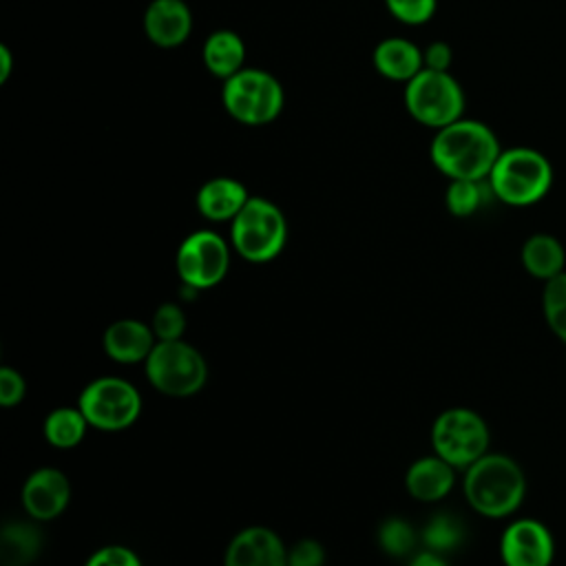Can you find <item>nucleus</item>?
Listing matches in <instances>:
<instances>
[{"instance_id":"a878e982","label":"nucleus","mask_w":566,"mask_h":566,"mask_svg":"<svg viewBox=\"0 0 566 566\" xmlns=\"http://www.w3.org/2000/svg\"><path fill=\"white\" fill-rule=\"evenodd\" d=\"M416 531L405 517L391 515L378 526V546L391 557L409 555L416 546Z\"/></svg>"},{"instance_id":"0eeeda50","label":"nucleus","mask_w":566,"mask_h":566,"mask_svg":"<svg viewBox=\"0 0 566 566\" xmlns=\"http://www.w3.org/2000/svg\"><path fill=\"white\" fill-rule=\"evenodd\" d=\"M405 108L413 122L440 130L464 115V91L449 71L422 69L405 84Z\"/></svg>"},{"instance_id":"20e7f679","label":"nucleus","mask_w":566,"mask_h":566,"mask_svg":"<svg viewBox=\"0 0 566 566\" xmlns=\"http://www.w3.org/2000/svg\"><path fill=\"white\" fill-rule=\"evenodd\" d=\"M287 243V219L283 210L265 199L252 197L230 221V245L250 263H268L276 259Z\"/></svg>"},{"instance_id":"f03ea898","label":"nucleus","mask_w":566,"mask_h":566,"mask_svg":"<svg viewBox=\"0 0 566 566\" xmlns=\"http://www.w3.org/2000/svg\"><path fill=\"white\" fill-rule=\"evenodd\" d=\"M462 491L473 511L484 517H506L524 500L526 478L520 464L504 453H484L464 469Z\"/></svg>"},{"instance_id":"39448f33","label":"nucleus","mask_w":566,"mask_h":566,"mask_svg":"<svg viewBox=\"0 0 566 566\" xmlns=\"http://www.w3.org/2000/svg\"><path fill=\"white\" fill-rule=\"evenodd\" d=\"M223 111L243 126L272 124L285 106V91L276 75L245 66L221 86Z\"/></svg>"},{"instance_id":"2eb2a0df","label":"nucleus","mask_w":566,"mask_h":566,"mask_svg":"<svg viewBox=\"0 0 566 566\" xmlns=\"http://www.w3.org/2000/svg\"><path fill=\"white\" fill-rule=\"evenodd\" d=\"M155 343L157 336L150 323H142L137 318H117L104 329L102 336V347L106 356L122 365L146 363Z\"/></svg>"},{"instance_id":"72a5a7b5","label":"nucleus","mask_w":566,"mask_h":566,"mask_svg":"<svg viewBox=\"0 0 566 566\" xmlns=\"http://www.w3.org/2000/svg\"><path fill=\"white\" fill-rule=\"evenodd\" d=\"M13 71V53L7 44H0V84H4L11 77Z\"/></svg>"},{"instance_id":"9b49d317","label":"nucleus","mask_w":566,"mask_h":566,"mask_svg":"<svg viewBox=\"0 0 566 566\" xmlns=\"http://www.w3.org/2000/svg\"><path fill=\"white\" fill-rule=\"evenodd\" d=\"M20 497L31 520H55L71 504V480L55 467H40L24 480Z\"/></svg>"},{"instance_id":"cd10ccee","label":"nucleus","mask_w":566,"mask_h":566,"mask_svg":"<svg viewBox=\"0 0 566 566\" xmlns=\"http://www.w3.org/2000/svg\"><path fill=\"white\" fill-rule=\"evenodd\" d=\"M385 7L400 24L420 27L433 18L438 0H385Z\"/></svg>"},{"instance_id":"ddd939ff","label":"nucleus","mask_w":566,"mask_h":566,"mask_svg":"<svg viewBox=\"0 0 566 566\" xmlns=\"http://www.w3.org/2000/svg\"><path fill=\"white\" fill-rule=\"evenodd\" d=\"M223 566H287V548L272 528L245 526L230 539Z\"/></svg>"},{"instance_id":"1a4fd4ad","label":"nucleus","mask_w":566,"mask_h":566,"mask_svg":"<svg viewBox=\"0 0 566 566\" xmlns=\"http://www.w3.org/2000/svg\"><path fill=\"white\" fill-rule=\"evenodd\" d=\"M77 407L93 429L124 431L137 422L144 402L133 382L119 376H99L82 389Z\"/></svg>"},{"instance_id":"f257e3e1","label":"nucleus","mask_w":566,"mask_h":566,"mask_svg":"<svg viewBox=\"0 0 566 566\" xmlns=\"http://www.w3.org/2000/svg\"><path fill=\"white\" fill-rule=\"evenodd\" d=\"M500 139L480 119L460 117L436 130L429 144V159L438 172L451 179H486L500 157Z\"/></svg>"},{"instance_id":"f3484780","label":"nucleus","mask_w":566,"mask_h":566,"mask_svg":"<svg viewBox=\"0 0 566 566\" xmlns=\"http://www.w3.org/2000/svg\"><path fill=\"white\" fill-rule=\"evenodd\" d=\"M455 471V467L436 453L418 458L405 473V489L418 502H440L451 493Z\"/></svg>"},{"instance_id":"423d86ee","label":"nucleus","mask_w":566,"mask_h":566,"mask_svg":"<svg viewBox=\"0 0 566 566\" xmlns=\"http://www.w3.org/2000/svg\"><path fill=\"white\" fill-rule=\"evenodd\" d=\"M144 374L150 387L170 398H188L203 389L208 365L201 352L179 340H157L144 363Z\"/></svg>"},{"instance_id":"5701e85b","label":"nucleus","mask_w":566,"mask_h":566,"mask_svg":"<svg viewBox=\"0 0 566 566\" xmlns=\"http://www.w3.org/2000/svg\"><path fill=\"white\" fill-rule=\"evenodd\" d=\"M495 199L489 179H451L444 190V206L453 217H471Z\"/></svg>"},{"instance_id":"c85d7f7f","label":"nucleus","mask_w":566,"mask_h":566,"mask_svg":"<svg viewBox=\"0 0 566 566\" xmlns=\"http://www.w3.org/2000/svg\"><path fill=\"white\" fill-rule=\"evenodd\" d=\"M84 566H142V559L124 544H106L91 553Z\"/></svg>"},{"instance_id":"9d476101","label":"nucleus","mask_w":566,"mask_h":566,"mask_svg":"<svg viewBox=\"0 0 566 566\" xmlns=\"http://www.w3.org/2000/svg\"><path fill=\"white\" fill-rule=\"evenodd\" d=\"M175 265L184 285L214 287L230 270V243L214 230H195L179 243Z\"/></svg>"},{"instance_id":"2f4dec72","label":"nucleus","mask_w":566,"mask_h":566,"mask_svg":"<svg viewBox=\"0 0 566 566\" xmlns=\"http://www.w3.org/2000/svg\"><path fill=\"white\" fill-rule=\"evenodd\" d=\"M422 57H424V69L449 71V66L453 62V51H451V46L447 42L436 40V42H429L422 49Z\"/></svg>"},{"instance_id":"4be33fe9","label":"nucleus","mask_w":566,"mask_h":566,"mask_svg":"<svg viewBox=\"0 0 566 566\" xmlns=\"http://www.w3.org/2000/svg\"><path fill=\"white\" fill-rule=\"evenodd\" d=\"M88 420L84 418L80 407H57L46 413L42 433L44 440L55 447V449H73L77 447L86 431H88Z\"/></svg>"},{"instance_id":"4468645a","label":"nucleus","mask_w":566,"mask_h":566,"mask_svg":"<svg viewBox=\"0 0 566 566\" xmlns=\"http://www.w3.org/2000/svg\"><path fill=\"white\" fill-rule=\"evenodd\" d=\"M142 24L146 38L155 46L175 49L192 33V11L186 0H150Z\"/></svg>"},{"instance_id":"412c9836","label":"nucleus","mask_w":566,"mask_h":566,"mask_svg":"<svg viewBox=\"0 0 566 566\" xmlns=\"http://www.w3.org/2000/svg\"><path fill=\"white\" fill-rule=\"evenodd\" d=\"M522 263L531 276L548 281L564 272V248L553 234H531L522 245Z\"/></svg>"},{"instance_id":"393cba45","label":"nucleus","mask_w":566,"mask_h":566,"mask_svg":"<svg viewBox=\"0 0 566 566\" xmlns=\"http://www.w3.org/2000/svg\"><path fill=\"white\" fill-rule=\"evenodd\" d=\"M542 307L551 332L566 343V272H559L546 281Z\"/></svg>"},{"instance_id":"b1692460","label":"nucleus","mask_w":566,"mask_h":566,"mask_svg":"<svg viewBox=\"0 0 566 566\" xmlns=\"http://www.w3.org/2000/svg\"><path fill=\"white\" fill-rule=\"evenodd\" d=\"M462 539H464V526L451 513H436L422 528V542L427 551H433L440 555L460 546Z\"/></svg>"},{"instance_id":"7ed1b4c3","label":"nucleus","mask_w":566,"mask_h":566,"mask_svg":"<svg viewBox=\"0 0 566 566\" xmlns=\"http://www.w3.org/2000/svg\"><path fill=\"white\" fill-rule=\"evenodd\" d=\"M486 179L495 199L502 203L531 206L551 190L553 166L539 150L513 146L500 153Z\"/></svg>"},{"instance_id":"c756f323","label":"nucleus","mask_w":566,"mask_h":566,"mask_svg":"<svg viewBox=\"0 0 566 566\" xmlns=\"http://www.w3.org/2000/svg\"><path fill=\"white\" fill-rule=\"evenodd\" d=\"M325 548L318 539L303 537L287 548V566H323Z\"/></svg>"},{"instance_id":"6e6552de","label":"nucleus","mask_w":566,"mask_h":566,"mask_svg":"<svg viewBox=\"0 0 566 566\" xmlns=\"http://www.w3.org/2000/svg\"><path fill=\"white\" fill-rule=\"evenodd\" d=\"M489 442L491 436L484 418L467 407L444 409L431 424L433 453L460 471L489 453Z\"/></svg>"},{"instance_id":"bb28decb","label":"nucleus","mask_w":566,"mask_h":566,"mask_svg":"<svg viewBox=\"0 0 566 566\" xmlns=\"http://www.w3.org/2000/svg\"><path fill=\"white\" fill-rule=\"evenodd\" d=\"M150 327L157 340H179L184 338V332H186V314L177 303L166 301L155 310L150 318Z\"/></svg>"},{"instance_id":"aec40b11","label":"nucleus","mask_w":566,"mask_h":566,"mask_svg":"<svg viewBox=\"0 0 566 566\" xmlns=\"http://www.w3.org/2000/svg\"><path fill=\"white\" fill-rule=\"evenodd\" d=\"M42 548V533L31 522H7L0 531L2 566H29Z\"/></svg>"},{"instance_id":"7c9ffc66","label":"nucleus","mask_w":566,"mask_h":566,"mask_svg":"<svg viewBox=\"0 0 566 566\" xmlns=\"http://www.w3.org/2000/svg\"><path fill=\"white\" fill-rule=\"evenodd\" d=\"M27 394V382L22 378V374L9 365H4L0 369V405L2 407H15L22 402Z\"/></svg>"},{"instance_id":"dca6fc26","label":"nucleus","mask_w":566,"mask_h":566,"mask_svg":"<svg viewBox=\"0 0 566 566\" xmlns=\"http://www.w3.org/2000/svg\"><path fill=\"white\" fill-rule=\"evenodd\" d=\"M248 188L234 177H212L203 181L195 195V206L199 214L208 221L223 223L232 221L241 208L248 203Z\"/></svg>"},{"instance_id":"6ab92c4d","label":"nucleus","mask_w":566,"mask_h":566,"mask_svg":"<svg viewBox=\"0 0 566 566\" xmlns=\"http://www.w3.org/2000/svg\"><path fill=\"white\" fill-rule=\"evenodd\" d=\"M201 60L210 75L226 82L245 69V42L232 29H217L203 40Z\"/></svg>"},{"instance_id":"473e14b6","label":"nucleus","mask_w":566,"mask_h":566,"mask_svg":"<svg viewBox=\"0 0 566 566\" xmlns=\"http://www.w3.org/2000/svg\"><path fill=\"white\" fill-rule=\"evenodd\" d=\"M407 566H449L440 553H433V551H422L418 555H413L409 559Z\"/></svg>"},{"instance_id":"a211bd4d","label":"nucleus","mask_w":566,"mask_h":566,"mask_svg":"<svg viewBox=\"0 0 566 566\" xmlns=\"http://www.w3.org/2000/svg\"><path fill=\"white\" fill-rule=\"evenodd\" d=\"M374 69L391 82H409L424 69L422 49L407 38H385L374 46Z\"/></svg>"},{"instance_id":"f8f14e48","label":"nucleus","mask_w":566,"mask_h":566,"mask_svg":"<svg viewBox=\"0 0 566 566\" xmlns=\"http://www.w3.org/2000/svg\"><path fill=\"white\" fill-rule=\"evenodd\" d=\"M500 555L506 566H551L553 537L539 520L522 517L504 528Z\"/></svg>"}]
</instances>
